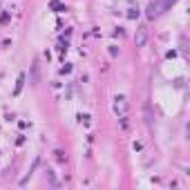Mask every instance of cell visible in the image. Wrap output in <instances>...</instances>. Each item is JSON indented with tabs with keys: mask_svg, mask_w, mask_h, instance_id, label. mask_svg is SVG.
Returning <instances> with one entry per match:
<instances>
[{
	"mask_svg": "<svg viewBox=\"0 0 190 190\" xmlns=\"http://www.w3.org/2000/svg\"><path fill=\"white\" fill-rule=\"evenodd\" d=\"M112 112H114L116 116L128 114V103H125V96H123V94H119V96H114V99H112Z\"/></svg>",
	"mask_w": 190,
	"mask_h": 190,
	"instance_id": "obj_1",
	"label": "cell"
},
{
	"mask_svg": "<svg viewBox=\"0 0 190 190\" xmlns=\"http://www.w3.org/2000/svg\"><path fill=\"white\" fill-rule=\"evenodd\" d=\"M145 43H148V27H139L134 34V45L136 47H145Z\"/></svg>",
	"mask_w": 190,
	"mask_h": 190,
	"instance_id": "obj_2",
	"label": "cell"
},
{
	"mask_svg": "<svg viewBox=\"0 0 190 190\" xmlns=\"http://www.w3.org/2000/svg\"><path fill=\"white\" fill-rule=\"evenodd\" d=\"M157 16H159V5H154V2H152V5L148 7V18H150V20H154Z\"/></svg>",
	"mask_w": 190,
	"mask_h": 190,
	"instance_id": "obj_3",
	"label": "cell"
},
{
	"mask_svg": "<svg viewBox=\"0 0 190 190\" xmlns=\"http://www.w3.org/2000/svg\"><path fill=\"white\" fill-rule=\"evenodd\" d=\"M22 85H25V74H20V76H18V80H16V90H14V94H16V96L20 94V90H22Z\"/></svg>",
	"mask_w": 190,
	"mask_h": 190,
	"instance_id": "obj_4",
	"label": "cell"
},
{
	"mask_svg": "<svg viewBox=\"0 0 190 190\" xmlns=\"http://www.w3.org/2000/svg\"><path fill=\"white\" fill-rule=\"evenodd\" d=\"M119 119H121V130H123V132H128V130H130V121H128V114L119 116Z\"/></svg>",
	"mask_w": 190,
	"mask_h": 190,
	"instance_id": "obj_5",
	"label": "cell"
},
{
	"mask_svg": "<svg viewBox=\"0 0 190 190\" xmlns=\"http://www.w3.org/2000/svg\"><path fill=\"white\" fill-rule=\"evenodd\" d=\"M51 9H56V11H67V7L65 5H60V2H56V0H51Z\"/></svg>",
	"mask_w": 190,
	"mask_h": 190,
	"instance_id": "obj_6",
	"label": "cell"
},
{
	"mask_svg": "<svg viewBox=\"0 0 190 190\" xmlns=\"http://www.w3.org/2000/svg\"><path fill=\"white\" fill-rule=\"evenodd\" d=\"M128 18H139V9H136V7H130V9H128Z\"/></svg>",
	"mask_w": 190,
	"mask_h": 190,
	"instance_id": "obj_7",
	"label": "cell"
},
{
	"mask_svg": "<svg viewBox=\"0 0 190 190\" xmlns=\"http://www.w3.org/2000/svg\"><path fill=\"white\" fill-rule=\"evenodd\" d=\"M177 0H163V2H161V5H163V9H170L172 5H175Z\"/></svg>",
	"mask_w": 190,
	"mask_h": 190,
	"instance_id": "obj_8",
	"label": "cell"
},
{
	"mask_svg": "<svg viewBox=\"0 0 190 190\" xmlns=\"http://www.w3.org/2000/svg\"><path fill=\"white\" fill-rule=\"evenodd\" d=\"M78 121H80V123H90V116H87V114H78Z\"/></svg>",
	"mask_w": 190,
	"mask_h": 190,
	"instance_id": "obj_9",
	"label": "cell"
},
{
	"mask_svg": "<svg viewBox=\"0 0 190 190\" xmlns=\"http://www.w3.org/2000/svg\"><path fill=\"white\" fill-rule=\"evenodd\" d=\"M47 177H49V181H51V186H56V179H54V175H51V170H47Z\"/></svg>",
	"mask_w": 190,
	"mask_h": 190,
	"instance_id": "obj_10",
	"label": "cell"
},
{
	"mask_svg": "<svg viewBox=\"0 0 190 190\" xmlns=\"http://www.w3.org/2000/svg\"><path fill=\"white\" fill-rule=\"evenodd\" d=\"M7 20H9V14H2V16H0V22H2V25H5Z\"/></svg>",
	"mask_w": 190,
	"mask_h": 190,
	"instance_id": "obj_11",
	"label": "cell"
},
{
	"mask_svg": "<svg viewBox=\"0 0 190 190\" xmlns=\"http://www.w3.org/2000/svg\"><path fill=\"white\" fill-rule=\"evenodd\" d=\"M60 72H63V74H70V72H72V65H65V67H63Z\"/></svg>",
	"mask_w": 190,
	"mask_h": 190,
	"instance_id": "obj_12",
	"label": "cell"
}]
</instances>
